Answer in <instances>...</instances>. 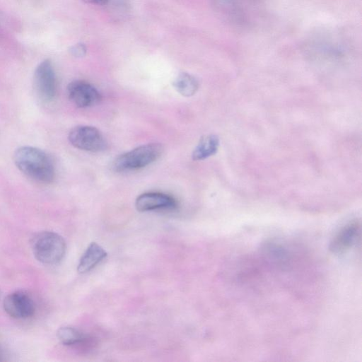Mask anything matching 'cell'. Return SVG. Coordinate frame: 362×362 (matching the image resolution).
Masks as SVG:
<instances>
[{"label":"cell","mask_w":362,"mask_h":362,"mask_svg":"<svg viewBox=\"0 0 362 362\" xmlns=\"http://www.w3.org/2000/svg\"><path fill=\"white\" fill-rule=\"evenodd\" d=\"M163 152L160 144L142 145L119 156L113 163V168L118 172L140 169L158 160Z\"/></svg>","instance_id":"cell-3"},{"label":"cell","mask_w":362,"mask_h":362,"mask_svg":"<svg viewBox=\"0 0 362 362\" xmlns=\"http://www.w3.org/2000/svg\"><path fill=\"white\" fill-rule=\"evenodd\" d=\"M219 145L218 138L214 134L202 136L192 152L194 160H204L214 154L218 150Z\"/></svg>","instance_id":"cell-11"},{"label":"cell","mask_w":362,"mask_h":362,"mask_svg":"<svg viewBox=\"0 0 362 362\" xmlns=\"http://www.w3.org/2000/svg\"><path fill=\"white\" fill-rule=\"evenodd\" d=\"M135 206L136 209L139 211L169 209L175 208L177 202L173 197L166 194L146 192L139 195L136 198Z\"/></svg>","instance_id":"cell-9"},{"label":"cell","mask_w":362,"mask_h":362,"mask_svg":"<svg viewBox=\"0 0 362 362\" xmlns=\"http://www.w3.org/2000/svg\"><path fill=\"white\" fill-rule=\"evenodd\" d=\"M360 236V221H351L343 226L333 238L329 245V250L335 254L343 253L357 243Z\"/></svg>","instance_id":"cell-8"},{"label":"cell","mask_w":362,"mask_h":362,"mask_svg":"<svg viewBox=\"0 0 362 362\" xmlns=\"http://www.w3.org/2000/svg\"><path fill=\"white\" fill-rule=\"evenodd\" d=\"M70 100L78 107L84 108L98 104L101 100L100 93L89 83L76 80L67 86Z\"/></svg>","instance_id":"cell-7"},{"label":"cell","mask_w":362,"mask_h":362,"mask_svg":"<svg viewBox=\"0 0 362 362\" xmlns=\"http://www.w3.org/2000/svg\"><path fill=\"white\" fill-rule=\"evenodd\" d=\"M68 139L76 148L89 152H100L107 148V141L95 127L80 125L71 129Z\"/></svg>","instance_id":"cell-4"},{"label":"cell","mask_w":362,"mask_h":362,"mask_svg":"<svg viewBox=\"0 0 362 362\" xmlns=\"http://www.w3.org/2000/svg\"><path fill=\"white\" fill-rule=\"evenodd\" d=\"M17 168L28 177L42 183H51L55 177V169L49 156L41 149L21 146L13 154Z\"/></svg>","instance_id":"cell-1"},{"label":"cell","mask_w":362,"mask_h":362,"mask_svg":"<svg viewBox=\"0 0 362 362\" xmlns=\"http://www.w3.org/2000/svg\"><path fill=\"white\" fill-rule=\"evenodd\" d=\"M173 86L180 95L189 97L194 95L197 91L199 82L191 74L182 72L175 78Z\"/></svg>","instance_id":"cell-12"},{"label":"cell","mask_w":362,"mask_h":362,"mask_svg":"<svg viewBox=\"0 0 362 362\" xmlns=\"http://www.w3.org/2000/svg\"><path fill=\"white\" fill-rule=\"evenodd\" d=\"M57 336L59 341L66 346L78 344L84 339L83 334L71 327H60L57 332Z\"/></svg>","instance_id":"cell-13"},{"label":"cell","mask_w":362,"mask_h":362,"mask_svg":"<svg viewBox=\"0 0 362 362\" xmlns=\"http://www.w3.org/2000/svg\"><path fill=\"white\" fill-rule=\"evenodd\" d=\"M34 87L39 98L44 102L52 101L57 93L54 69L49 59L41 62L34 73Z\"/></svg>","instance_id":"cell-5"},{"label":"cell","mask_w":362,"mask_h":362,"mask_svg":"<svg viewBox=\"0 0 362 362\" xmlns=\"http://www.w3.org/2000/svg\"><path fill=\"white\" fill-rule=\"evenodd\" d=\"M107 257L106 251L96 243H92L81 256L77 271L80 274L86 273L93 269Z\"/></svg>","instance_id":"cell-10"},{"label":"cell","mask_w":362,"mask_h":362,"mask_svg":"<svg viewBox=\"0 0 362 362\" xmlns=\"http://www.w3.org/2000/svg\"><path fill=\"white\" fill-rule=\"evenodd\" d=\"M31 245L35 257L45 264H56L60 262L66 250L64 239L52 231L38 233L33 238Z\"/></svg>","instance_id":"cell-2"},{"label":"cell","mask_w":362,"mask_h":362,"mask_svg":"<svg viewBox=\"0 0 362 362\" xmlns=\"http://www.w3.org/2000/svg\"><path fill=\"white\" fill-rule=\"evenodd\" d=\"M0 360H1V358H0Z\"/></svg>","instance_id":"cell-16"},{"label":"cell","mask_w":362,"mask_h":362,"mask_svg":"<svg viewBox=\"0 0 362 362\" xmlns=\"http://www.w3.org/2000/svg\"><path fill=\"white\" fill-rule=\"evenodd\" d=\"M69 52L75 57H83L86 53V47L83 43H77L70 47Z\"/></svg>","instance_id":"cell-14"},{"label":"cell","mask_w":362,"mask_h":362,"mask_svg":"<svg viewBox=\"0 0 362 362\" xmlns=\"http://www.w3.org/2000/svg\"><path fill=\"white\" fill-rule=\"evenodd\" d=\"M83 1L89 4L97 5H104L108 2L109 0H83Z\"/></svg>","instance_id":"cell-15"},{"label":"cell","mask_w":362,"mask_h":362,"mask_svg":"<svg viewBox=\"0 0 362 362\" xmlns=\"http://www.w3.org/2000/svg\"><path fill=\"white\" fill-rule=\"evenodd\" d=\"M3 307L9 316L16 319L29 318L35 310L31 297L22 291H14L5 297Z\"/></svg>","instance_id":"cell-6"}]
</instances>
